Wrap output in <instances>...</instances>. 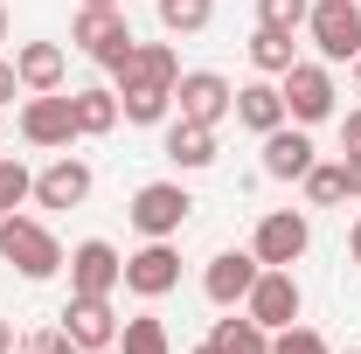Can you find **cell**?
I'll list each match as a JSON object with an SVG mask.
<instances>
[{"mask_svg":"<svg viewBox=\"0 0 361 354\" xmlns=\"http://www.w3.org/2000/svg\"><path fill=\"white\" fill-rule=\"evenodd\" d=\"M306 35H313V49L326 63H355L361 56V0H313Z\"/></svg>","mask_w":361,"mask_h":354,"instance_id":"5b68a950","label":"cell"},{"mask_svg":"<svg viewBox=\"0 0 361 354\" xmlns=\"http://www.w3.org/2000/svg\"><path fill=\"white\" fill-rule=\"evenodd\" d=\"M160 153L174 160L180 174H202V167H216V126H195V118H167V139H160Z\"/></svg>","mask_w":361,"mask_h":354,"instance_id":"2e32d148","label":"cell"},{"mask_svg":"<svg viewBox=\"0 0 361 354\" xmlns=\"http://www.w3.org/2000/svg\"><path fill=\"white\" fill-rule=\"evenodd\" d=\"M236 126H250L257 139L285 126V90H278V77H257V84L236 90Z\"/></svg>","mask_w":361,"mask_h":354,"instance_id":"e0dca14e","label":"cell"},{"mask_svg":"<svg viewBox=\"0 0 361 354\" xmlns=\"http://www.w3.org/2000/svg\"><path fill=\"white\" fill-rule=\"evenodd\" d=\"M0 257L21 271V278H35V285L70 264V257H63V243H56L35 216H0Z\"/></svg>","mask_w":361,"mask_h":354,"instance_id":"7a4b0ae2","label":"cell"},{"mask_svg":"<svg viewBox=\"0 0 361 354\" xmlns=\"http://www.w3.org/2000/svg\"><path fill=\"white\" fill-rule=\"evenodd\" d=\"M306 243H313V222H306V209H271V216L257 222V236H250L257 264H285V271L306 257Z\"/></svg>","mask_w":361,"mask_h":354,"instance_id":"52a82bcc","label":"cell"},{"mask_svg":"<svg viewBox=\"0 0 361 354\" xmlns=\"http://www.w3.org/2000/svg\"><path fill=\"white\" fill-rule=\"evenodd\" d=\"M84 7H126V0H84Z\"/></svg>","mask_w":361,"mask_h":354,"instance_id":"d590c367","label":"cell"},{"mask_svg":"<svg viewBox=\"0 0 361 354\" xmlns=\"http://www.w3.org/2000/svg\"><path fill=\"white\" fill-rule=\"evenodd\" d=\"M348 250H355V264H361V216H355V229H348Z\"/></svg>","mask_w":361,"mask_h":354,"instance_id":"e575fe53","label":"cell"},{"mask_svg":"<svg viewBox=\"0 0 361 354\" xmlns=\"http://www.w3.org/2000/svg\"><path fill=\"white\" fill-rule=\"evenodd\" d=\"M118 348H126V354H174V348H167V326H160L153 312H139V319L118 326Z\"/></svg>","mask_w":361,"mask_h":354,"instance_id":"484cf974","label":"cell"},{"mask_svg":"<svg viewBox=\"0 0 361 354\" xmlns=\"http://www.w3.org/2000/svg\"><path fill=\"white\" fill-rule=\"evenodd\" d=\"M0 42H7V7H0Z\"/></svg>","mask_w":361,"mask_h":354,"instance_id":"8d00e7d4","label":"cell"},{"mask_svg":"<svg viewBox=\"0 0 361 354\" xmlns=\"http://www.w3.org/2000/svg\"><path fill=\"white\" fill-rule=\"evenodd\" d=\"M28 195H35V174H28L21 160H0V216H14Z\"/></svg>","mask_w":361,"mask_h":354,"instance_id":"83f0119b","label":"cell"},{"mask_svg":"<svg viewBox=\"0 0 361 354\" xmlns=\"http://www.w3.org/2000/svg\"><path fill=\"white\" fill-rule=\"evenodd\" d=\"M250 63H257V77H285L299 63V49H292V35H278V28H257L250 35Z\"/></svg>","mask_w":361,"mask_h":354,"instance_id":"603a6c76","label":"cell"},{"mask_svg":"<svg viewBox=\"0 0 361 354\" xmlns=\"http://www.w3.org/2000/svg\"><path fill=\"white\" fill-rule=\"evenodd\" d=\"M21 139L42 146V153H70V139H84V133H77L70 97H63V90H35V97L21 104Z\"/></svg>","mask_w":361,"mask_h":354,"instance_id":"8992f818","label":"cell"},{"mask_svg":"<svg viewBox=\"0 0 361 354\" xmlns=\"http://www.w3.org/2000/svg\"><path fill=\"white\" fill-rule=\"evenodd\" d=\"M313 14V0H257V28H278V35H299Z\"/></svg>","mask_w":361,"mask_h":354,"instance_id":"4316f807","label":"cell"},{"mask_svg":"<svg viewBox=\"0 0 361 354\" xmlns=\"http://www.w3.org/2000/svg\"><path fill=\"white\" fill-rule=\"evenodd\" d=\"M35 202H42V209H84L90 202V167L70 160V153H56L42 174H35Z\"/></svg>","mask_w":361,"mask_h":354,"instance_id":"9a60e30c","label":"cell"},{"mask_svg":"<svg viewBox=\"0 0 361 354\" xmlns=\"http://www.w3.org/2000/svg\"><path fill=\"white\" fill-rule=\"evenodd\" d=\"M278 90H285V118L292 126H326L334 118V104H341V90H334V70L326 63H292L285 77H278Z\"/></svg>","mask_w":361,"mask_h":354,"instance_id":"3957f363","label":"cell"},{"mask_svg":"<svg viewBox=\"0 0 361 354\" xmlns=\"http://www.w3.org/2000/svg\"><path fill=\"white\" fill-rule=\"evenodd\" d=\"M21 354H84V348H77V341H70L63 326H35V334L21 341Z\"/></svg>","mask_w":361,"mask_h":354,"instance_id":"f546056e","label":"cell"},{"mask_svg":"<svg viewBox=\"0 0 361 354\" xmlns=\"http://www.w3.org/2000/svg\"><path fill=\"white\" fill-rule=\"evenodd\" d=\"M209 348H216V354H271V334L250 319V312H243V319H216Z\"/></svg>","mask_w":361,"mask_h":354,"instance_id":"7402d4cb","label":"cell"},{"mask_svg":"<svg viewBox=\"0 0 361 354\" xmlns=\"http://www.w3.org/2000/svg\"><path fill=\"white\" fill-rule=\"evenodd\" d=\"M70 42L84 49V56H97L111 77L133 63V49H139V35H133V21H126V7H77V28H70Z\"/></svg>","mask_w":361,"mask_h":354,"instance_id":"6da1fadb","label":"cell"},{"mask_svg":"<svg viewBox=\"0 0 361 354\" xmlns=\"http://www.w3.org/2000/svg\"><path fill=\"white\" fill-rule=\"evenodd\" d=\"M14 90H21V70H14V63H7V56H0V104H7V97H14Z\"/></svg>","mask_w":361,"mask_h":354,"instance_id":"4dcf8cb0","label":"cell"},{"mask_svg":"<svg viewBox=\"0 0 361 354\" xmlns=\"http://www.w3.org/2000/svg\"><path fill=\"white\" fill-rule=\"evenodd\" d=\"M341 139H348V153H361V111H348V118H341Z\"/></svg>","mask_w":361,"mask_h":354,"instance_id":"1f68e13d","label":"cell"},{"mask_svg":"<svg viewBox=\"0 0 361 354\" xmlns=\"http://www.w3.org/2000/svg\"><path fill=\"white\" fill-rule=\"evenodd\" d=\"M355 84H361V56H355Z\"/></svg>","mask_w":361,"mask_h":354,"instance_id":"f35d334b","label":"cell"},{"mask_svg":"<svg viewBox=\"0 0 361 354\" xmlns=\"http://www.w3.org/2000/svg\"><path fill=\"white\" fill-rule=\"evenodd\" d=\"M299 188H306L313 209H341V202H348V174H341V160H313Z\"/></svg>","mask_w":361,"mask_h":354,"instance_id":"cb8c5ba5","label":"cell"},{"mask_svg":"<svg viewBox=\"0 0 361 354\" xmlns=\"http://www.w3.org/2000/svg\"><path fill=\"white\" fill-rule=\"evenodd\" d=\"M319 160V146H313V133L306 126H278V133H264V174L271 181H306V167Z\"/></svg>","mask_w":361,"mask_h":354,"instance_id":"5bb4252c","label":"cell"},{"mask_svg":"<svg viewBox=\"0 0 361 354\" xmlns=\"http://www.w3.org/2000/svg\"><path fill=\"white\" fill-rule=\"evenodd\" d=\"M257 250H216L209 257V271H202V292H209V306L236 312L243 299H250V285H257Z\"/></svg>","mask_w":361,"mask_h":354,"instance_id":"8fae6325","label":"cell"},{"mask_svg":"<svg viewBox=\"0 0 361 354\" xmlns=\"http://www.w3.org/2000/svg\"><path fill=\"white\" fill-rule=\"evenodd\" d=\"M348 354H361V348H348Z\"/></svg>","mask_w":361,"mask_h":354,"instance_id":"ab89813d","label":"cell"},{"mask_svg":"<svg viewBox=\"0 0 361 354\" xmlns=\"http://www.w3.org/2000/svg\"><path fill=\"white\" fill-rule=\"evenodd\" d=\"M167 111H174V90H160V84H118V118H126V126H167Z\"/></svg>","mask_w":361,"mask_h":354,"instance_id":"44dd1931","label":"cell"},{"mask_svg":"<svg viewBox=\"0 0 361 354\" xmlns=\"http://www.w3.org/2000/svg\"><path fill=\"white\" fill-rule=\"evenodd\" d=\"M243 312H250L264 334L292 326V319H299V278H292L285 264H264V271H257V285H250V299H243Z\"/></svg>","mask_w":361,"mask_h":354,"instance_id":"30bf717a","label":"cell"},{"mask_svg":"<svg viewBox=\"0 0 361 354\" xmlns=\"http://www.w3.org/2000/svg\"><path fill=\"white\" fill-rule=\"evenodd\" d=\"M70 111H77V133L84 139H104L118 126V90L111 84H84V90H70Z\"/></svg>","mask_w":361,"mask_h":354,"instance_id":"ffe728a7","label":"cell"},{"mask_svg":"<svg viewBox=\"0 0 361 354\" xmlns=\"http://www.w3.org/2000/svg\"><path fill=\"white\" fill-rule=\"evenodd\" d=\"M118 84H160V90H174V84H180V56H174V42H139L133 63L118 70Z\"/></svg>","mask_w":361,"mask_h":354,"instance_id":"d6986e66","label":"cell"},{"mask_svg":"<svg viewBox=\"0 0 361 354\" xmlns=\"http://www.w3.org/2000/svg\"><path fill=\"white\" fill-rule=\"evenodd\" d=\"M153 7H160V28L167 35H202L216 21V0H153Z\"/></svg>","mask_w":361,"mask_h":354,"instance_id":"d4e9b609","label":"cell"},{"mask_svg":"<svg viewBox=\"0 0 361 354\" xmlns=\"http://www.w3.org/2000/svg\"><path fill=\"white\" fill-rule=\"evenodd\" d=\"M118 285H126V257H118L104 236H90V243H77V250H70V292L111 299Z\"/></svg>","mask_w":361,"mask_h":354,"instance_id":"7c38bea8","label":"cell"},{"mask_svg":"<svg viewBox=\"0 0 361 354\" xmlns=\"http://www.w3.org/2000/svg\"><path fill=\"white\" fill-rule=\"evenodd\" d=\"M174 104H180V118H195V126H223L229 111H236V84L216 77V70H180Z\"/></svg>","mask_w":361,"mask_h":354,"instance_id":"ba28073f","label":"cell"},{"mask_svg":"<svg viewBox=\"0 0 361 354\" xmlns=\"http://www.w3.org/2000/svg\"><path fill=\"white\" fill-rule=\"evenodd\" d=\"M0 354H14V319H0Z\"/></svg>","mask_w":361,"mask_h":354,"instance_id":"836d02e7","label":"cell"},{"mask_svg":"<svg viewBox=\"0 0 361 354\" xmlns=\"http://www.w3.org/2000/svg\"><path fill=\"white\" fill-rule=\"evenodd\" d=\"M126 216H133L139 236H180L188 216H195V195H188L180 181H146V188L133 195V209H126Z\"/></svg>","mask_w":361,"mask_h":354,"instance_id":"277c9868","label":"cell"},{"mask_svg":"<svg viewBox=\"0 0 361 354\" xmlns=\"http://www.w3.org/2000/svg\"><path fill=\"white\" fill-rule=\"evenodd\" d=\"M14 70H21V90H63L70 56H63V42H21L14 49Z\"/></svg>","mask_w":361,"mask_h":354,"instance_id":"ac0fdd59","label":"cell"},{"mask_svg":"<svg viewBox=\"0 0 361 354\" xmlns=\"http://www.w3.org/2000/svg\"><path fill=\"white\" fill-rule=\"evenodd\" d=\"M341 174H348V195H361V153H348V160H341Z\"/></svg>","mask_w":361,"mask_h":354,"instance_id":"d6a6232c","label":"cell"},{"mask_svg":"<svg viewBox=\"0 0 361 354\" xmlns=\"http://www.w3.org/2000/svg\"><path fill=\"white\" fill-rule=\"evenodd\" d=\"M195 354H216V348H209V341H202V348H195Z\"/></svg>","mask_w":361,"mask_h":354,"instance_id":"74e56055","label":"cell"},{"mask_svg":"<svg viewBox=\"0 0 361 354\" xmlns=\"http://www.w3.org/2000/svg\"><path fill=\"white\" fill-rule=\"evenodd\" d=\"M63 334L77 341L84 354L111 348L118 341V312H111V299H90V292H70V306H63Z\"/></svg>","mask_w":361,"mask_h":354,"instance_id":"4fadbf2b","label":"cell"},{"mask_svg":"<svg viewBox=\"0 0 361 354\" xmlns=\"http://www.w3.org/2000/svg\"><path fill=\"white\" fill-rule=\"evenodd\" d=\"M271 354H334V348L319 341L313 326H299V319H292V326H278V334H271Z\"/></svg>","mask_w":361,"mask_h":354,"instance_id":"f1b7e54d","label":"cell"},{"mask_svg":"<svg viewBox=\"0 0 361 354\" xmlns=\"http://www.w3.org/2000/svg\"><path fill=\"white\" fill-rule=\"evenodd\" d=\"M174 285H180V250H174V236H146V250L126 257V292H139V299H167Z\"/></svg>","mask_w":361,"mask_h":354,"instance_id":"9c48e42d","label":"cell"}]
</instances>
